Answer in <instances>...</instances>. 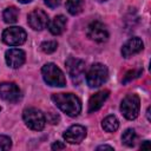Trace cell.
Masks as SVG:
<instances>
[{
	"instance_id": "obj_1",
	"label": "cell",
	"mask_w": 151,
	"mask_h": 151,
	"mask_svg": "<svg viewBox=\"0 0 151 151\" xmlns=\"http://www.w3.org/2000/svg\"><path fill=\"white\" fill-rule=\"evenodd\" d=\"M52 100L57 107L70 117H77L81 111V103L73 93H53Z\"/></svg>"
},
{
	"instance_id": "obj_2",
	"label": "cell",
	"mask_w": 151,
	"mask_h": 151,
	"mask_svg": "<svg viewBox=\"0 0 151 151\" xmlns=\"http://www.w3.org/2000/svg\"><path fill=\"white\" fill-rule=\"evenodd\" d=\"M42 78L45 83L50 86L55 87H64L66 85V78L63 73V71L53 63H47L41 68Z\"/></svg>"
},
{
	"instance_id": "obj_3",
	"label": "cell",
	"mask_w": 151,
	"mask_h": 151,
	"mask_svg": "<svg viewBox=\"0 0 151 151\" xmlns=\"http://www.w3.org/2000/svg\"><path fill=\"white\" fill-rule=\"evenodd\" d=\"M109 78L107 67L100 63H96L91 65L86 73V81L90 87H99L103 85Z\"/></svg>"
},
{
	"instance_id": "obj_4",
	"label": "cell",
	"mask_w": 151,
	"mask_h": 151,
	"mask_svg": "<svg viewBox=\"0 0 151 151\" xmlns=\"http://www.w3.org/2000/svg\"><path fill=\"white\" fill-rule=\"evenodd\" d=\"M139 109H140V99L137 94L134 93H130L127 94L123 100H122V104H120V111L123 113V116L129 119V120H132V119H136L138 117V113H139Z\"/></svg>"
},
{
	"instance_id": "obj_5",
	"label": "cell",
	"mask_w": 151,
	"mask_h": 151,
	"mask_svg": "<svg viewBox=\"0 0 151 151\" xmlns=\"http://www.w3.org/2000/svg\"><path fill=\"white\" fill-rule=\"evenodd\" d=\"M22 118L25 124L34 131H41L45 127V123H46V118L44 116V113L35 109V107H28L22 113Z\"/></svg>"
},
{
	"instance_id": "obj_6",
	"label": "cell",
	"mask_w": 151,
	"mask_h": 151,
	"mask_svg": "<svg viewBox=\"0 0 151 151\" xmlns=\"http://www.w3.org/2000/svg\"><path fill=\"white\" fill-rule=\"evenodd\" d=\"M27 34L25 32L24 28L18 27V26H13V27H8L2 33V40L5 44L9 45V46H19L22 45L26 41Z\"/></svg>"
},
{
	"instance_id": "obj_7",
	"label": "cell",
	"mask_w": 151,
	"mask_h": 151,
	"mask_svg": "<svg viewBox=\"0 0 151 151\" xmlns=\"http://www.w3.org/2000/svg\"><path fill=\"white\" fill-rule=\"evenodd\" d=\"M65 65H66V70L68 72V76L71 77L73 84H76V85L80 84V81L84 78V73H85V63L80 59L71 57L66 60Z\"/></svg>"
},
{
	"instance_id": "obj_8",
	"label": "cell",
	"mask_w": 151,
	"mask_h": 151,
	"mask_svg": "<svg viewBox=\"0 0 151 151\" xmlns=\"http://www.w3.org/2000/svg\"><path fill=\"white\" fill-rule=\"evenodd\" d=\"M87 37L96 42H105L109 39V31L106 26L100 21H92L86 27Z\"/></svg>"
},
{
	"instance_id": "obj_9",
	"label": "cell",
	"mask_w": 151,
	"mask_h": 151,
	"mask_svg": "<svg viewBox=\"0 0 151 151\" xmlns=\"http://www.w3.org/2000/svg\"><path fill=\"white\" fill-rule=\"evenodd\" d=\"M0 97L5 101L17 103L20 99L21 94H20V90H19L17 84L5 81V83L0 84Z\"/></svg>"
},
{
	"instance_id": "obj_10",
	"label": "cell",
	"mask_w": 151,
	"mask_h": 151,
	"mask_svg": "<svg viewBox=\"0 0 151 151\" xmlns=\"http://www.w3.org/2000/svg\"><path fill=\"white\" fill-rule=\"evenodd\" d=\"M28 25L35 29V31H41L48 25V17L47 13H45L42 9H34L28 14Z\"/></svg>"
},
{
	"instance_id": "obj_11",
	"label": "cell",
	"mask_w": 151,
	"mask_h": 151,
	"mask_svg": "<svg viewBox=\"0 0 151 151\" xmlns=\"http://www.w3.org/2000/svg\"><path fill=\"white\" fill-rule=\"evenodd\" d=\"M63 137L70 144H79L86 137V129L83 125H72L64 132Z\"/></svg>"
},
{
	"instance_id": "obj_12",
	"label": "cell",
	"mask_w": 151,
	"mask_h": 151,
	"mask_svg": "<svg viewBox=\"0 0 151 151\" xmlns=\"http://www.w3.org/2000/svg\"><path fill=\"white\" fill-rule=\"evenodd\" d=\"M5 59H6V63H7V65L9 67L18 68V67H20L25 63L26 54L20 48H9V50L6 51Z\"/></svg>"
},
{
	"instance_id": "obj_13",
	"label": "cell",
	"mask_w": 151,
	"mask_h": 151,
	"mask_svg": "<svg viewBox=\"0 0 151 151\" xmlns=\"http://www.w3.org/2000/svg\"><path fill=\"white\" fill-rule=\"evenodd\" d=\"M143 47H144V44L140 38H138V37L130 38L122 47V55L124 58H130L133 54L139 53L143 50Z\"/></svg>"
},
{
	"instance_id": "obj_14",
	"label": "cell",
	"mask_w": 151,
	"mask_h": 151,
	"mask_svg": "<svg viewBox=\"0 0 151 151\" xmlns=\"http://www.w3.org/2000/svg\"><path fill=\"white\" fill-rule=\"evenodd\" d=\"M109 94H110L109 90H101V91L94 93L93 96H91V98L88 100V113H93V112L98 111L103 106L105 100L109 98Z\"/></svg>"
},
{
	"instance_id": "obj_15",
	"label": "cell",
	"mask_w": 151,
	"mask_h": 151,
	"mask_svg": "<svg viewBox=\"0 0 151 151\" xmlns=\"http://www.w3.org/2000/svg\"><path fill=\"white\" fill-rule=\"evenodd\" d=\"M66 22H67V20L64 15H61V14L57 15L52 19L51 22H48V29L53 35H59L65 31Z\"/></svg>"
},
{
	"instance_id": "obj_16",
	"label": "cell",
	"mask_w": 151,
	"mask_h": 151,
	"mask_svg": "<svg viewBox=\"0 0 151 151\" xmlns=\"http://www.w3.org/2000/svg\"><path fill=\"white\" fill-rule=\"evenodd\" d=\"M101 126L106 132H114L119 127V120L116 116H107L106 118H104Z\"/></svg>"
},
{
	"instance_id": "obj_17",
	"label": "cell",
	"mask_w": 151,
	"mask_h": 151,
	"mask_svg": "<svg viewBox=\"0 0 151 151\" xmlns=\"http://www.w3.org/2000/svg\"><path fill=\"white\" fill-rule=\"evenodd\" d=\"M84 8V0H67L66 9L71 15L79 14Z\"/></svg>"
},
{
	"instance_id": "obj_18",
	"label": "cell",
	"mask_w": 151,
	"mask_h": 151,
	"mask_svg": "<svg viewBox=\"0 0 151 151\" xmlns=\"http://www.w3.org/2000/svg\"><path fill=\"white\" fill-rule=\"evenodd\" d=\"M18 15H19V9L17 7H14V6L7 7L4 11V13H2L4 21L7 22V24H14V22H17Z\"/></svg>"
},
{
	"instance_id": "obj_19",
	"label": "cell",
	"mask_w": 151,
	"mask_h": 151,
	"mask_svg": "<svg viewBox=\"0 0 151 151\" xmlns=\"http://www.w3.org/2000/svg\"><path fill=\"white\" fill-rule=\"evenodd\" d=\"M136 139H137V134L133 129H127L122 134V142L126 146H133L136 144Z\"/></svg>"
},
{
	"instance_id": "obj_20",
	"label": "cell",
	"mask_w": 151,
	"mask_h": 151,
	"mask_svg": "<svg viewBox=\"0 0 151 151\" xmlns=\"http://www.w3.org/2000/svg\"><path fill=\"white\" fill-rule=\"evenodd\" d=\"M40 47H41V51L45 52V53H53V52L57 50L58 44H57V41L50 40V41H44V42L40 45Z\"/></svg>"
},
{
	"instance_id": "obj_21",
	"label": "cell",
	"mask_w": 151,
	"mask_h": 151,
	"mask_svg": "<svg viewBox=\"0 0 151 151\" xmlns=\"http://www.w3.org/2000/svg\"><path fill=\"white\" fill-rule=\"evenodd\" d=\"M142 72H143V68H136V70L129 71V72L125 74V77H124V79H123V83H124V84H126V83L131 81L132 79H134V78L139 77V76L142 74Z\"/></svg>"
},
{
	"instance_id": "obj_22",
	"label": "cell",
	"mask_w": 151,
	"mask_h": 151,
	"mask_svg": "<svg viewBox=\"0 0 151 151\" xmlns=\"http://www.w3.org/2000/svg\"><path fill=\"white\" fill-rule=\"evenodd\" d=\"M12 147V140L9 137L0 134V151L1 150H9Z\"/></svg>"
},
{
	"instance_id": "obj_23",
	"label": "cell",
	"mask_w": 151,
	"mask_h": 151,
	"mask_svg": "<svg viewBox=\"0 0 151 151\" xmlns=\"http://www.w3.org/2000/svg\"><path fill=\"white\" fill-rule=\"evenodd\" d=\"M47 120H48L51 124H58V122H59V116L55 114L54 112H50V113H47Z\"/></svg>"
},
{
	"instance_id": "obj_24",
	"label": "cell",
	"mask_w": 151,
	"mask_h": 151,
	"mask_svg": "<svg viewBox=\"0 0 151 151\" xmlns=\"http://www.w3.org/2000/svg\"><path fill=\"white\" fill-rule=\"evenodd\" d=\"M44 1H45V4H46L48 7H51V8L58 7V6L60 5V2H61V0H44Z\"/></svg>"
},
{
	"instance_id": "obj_25",
	"label": "cell",
	"mask_w": 151,
	"mask_h": 151,
	"mask_svg": "<svg viewBox=\"0 0 151 151\" xmlns=\"http://www.w3.org/2000/svg\"><path fill=\"white\" fill-rule=\"evenodd\" d=\"M51 147H52V150H63V149L66 147V145L64 143H61V142H55V143L52 144Z\"/></svg>"
},
{
	"instance_id": "obj_26",
	"label": "cell",
	"mask_w": 151,
	"mask_h": 151,
	"mask_svg": "<svg viewBox=\"0 0 151 151\" xmlns=\"http://www.w3.org/2000/svg\"><path fill=\"white\" fill-rule=\"evenodd\" d=\"M151 147V144L149 140H144V143L140 145V149H150Z\"/></svg>"
},
{
	"instance_id": "obj_27",
	"label": "cell",
	"mask_w": 151,
	"mask_h": 151,
	"mask_svg": "<svg viewBox=\"0 0 151 151\" xmlns=\"http://www.w3.org/2000/svg\"><path fill=\"white\" fill-rule=\"evenodd\" d=\"M97 150H113V147L110 145H100L97 147Z\"/></svg>"
},
{
	"instance_id": "obj_28",
	"label": "cell",
	"mask_w": 151,
	"mask_h": 151,
	"mask_svg": "<svg viewBox=\"0 0 151 151\" xmlns=\"http://www.w3.org/2000/svg\"><path fill=\"white\" fill-rule=\"evenodd\" d=\"M18 1H20L21 4H28V2H31L32 0H18Z\"/></svg>"
},
{
	"instance_id": "obj_29",
	"label": "cell",
	"mask_w": 151,
	"mask_h": 151,
	"mask_svg": "<svg viewBox=\"0 0 151 151\" xmlns=\"http://www.w3.org/2000/svg\"><path fill=\"white\" fill-rule=\"evenodd\" d=\"M146 116H147V119L150 120V109H147V111H146Z\"/></svg>"
},
{
	"instance_id": "obj_30",
	"label": "cell",
	"mask_w": 151,
	"mask_h": 151,
	"mask_svg": "<svg viewBox=\"0 0 151 151\" xmlns=\"http://www.w3.org/2000/svg\"><path fill=\"white\" fill-rule=\"evenodd\" d=\"M97 1H100V2H103V1H106V0H97Z\"/></svg>"
},
{
	"instance_id": "obj_31",
	"label": "cell",
	"mask_w": 151,
	"mask_h": 151,
	"mask_svg": "<svg viewBox=\"0 0 151 151\" xmlns=\"http://www.w3.org/2000/svg\"><path fill=\"white\" fill-rule=\"evenodd\" d=\"M0 111H1V109H0Z\"/></svg>"
}]
</instances>
